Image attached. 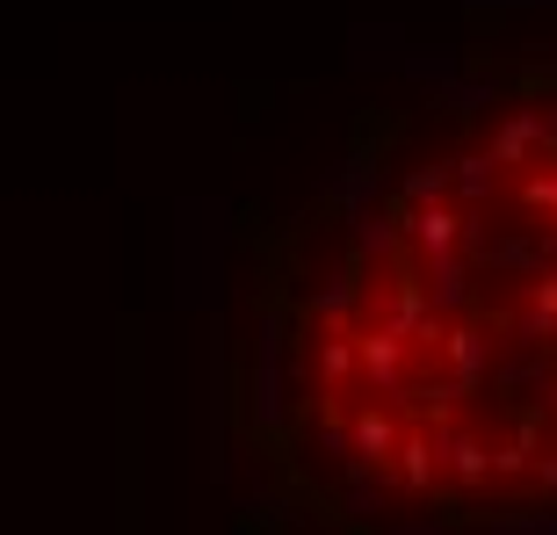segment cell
Returning <instances> with one entry per match:
<instances>
[{"instance_id":"obj_1","label":"cell","mask_w":557,"mask_h":535,"mask_svg":"<svg viewBox=\"0 0 557 535\" xmlns=\"http://www.w3.org/2000/svg\"><path fill=\"white\" fill-rule=\"evenodd\" d=\"M515 340L521 348L557 340V275H536V283H529V304H521V319H515Z\"/></svg>"},{"instance_id":"obj_12","label":"cell","mask_w":557,"mask_h":535,"mask_svg":"<svg viewBox=\"0 0 557 535\" xmlns=\"http://www.w3.org/2000/svg\"><path fill=\"white\" fill-rule=\"evenodd\" d=\"M543 152H557V102L543 109Z\"/></svg>"},{"instance_id":"obj_7","label":"cell","mask_w":557,"mask_h":535,"mask_svg":"<svg viewBox=\"0 0 557 535\" xmlns=\"http://www.w3.org/2000/svg\"><path fill=\"white\" fill-rule=\"evenodd\" d=\"M493 535H557V514H493Z\"/></svg>"},{"instance_id":"obj_11","label":"cell","mask_w":557,"mask_h":535,"mask_svg":"<svg viewBox=\"0 0 557 535\" xmlns=\"http://www.w3.org/2000/svg\"><path fill=\"white\" fill-rule=\"evenodd\" d=\"M536 485H543V493H557V456L550 449H543V463H536Z\"/></svg>"},{"instance_id":"obj_5","label":"cell","mask_w":557,"mask_h":535,"mask_svg":"<svg viewBox=\"0 0 557 535\" xmlns=\"http://www.w3.org/2000/svg\"><path fill=\"white\" fill-rule=\"evenodd\" d=\"M442 340H449L456 376H463V384H478V376H485V362H493V354H485V333H478V326H456V333H442Z\"/></svg>"},{"instance_id":"obj_4","label":"cell","mask_w":557,"mask_h":535,"mask_svg":"<svg viewBox=\"0 0 557 535\" xmlns=\"http://www.w3.org/2000/svg\"><path fill=\"white\" fill-rule=\"evenodd\" d=\"M398 362H406V340H398V333H370V340H362V370H370L384 391L398 384Z\"/></svg>"},{"instance_id":"obj_9","label":"cell","mask_w":557,"mask_h":535,"mask_svg":"<svg viewBox=\"0 0 557 535\" xmlns=\"http://www.w3.org/2000/svg\"><path fill=\"white\" fill-rule=\"evenodd\" d=\"M442 188H449V166H420L413 182H406V196H413V203H434Z\"/></svg>"},{"instance_id":"obj_10","label":"cell","mask_w":557,"mask_h":535,"mask_svg":"<svg viewBox=\"0 0 557 535\" xmlns=\"http://www.w3.org/2000/svg\"><path fill=\"white\" fill-rule=\"evenodd\" d=\"M493 261H499V268H515V275H536V247H529V239H507Z\"/></svg>"},{"instance_id":"obj_3","label":"cell","mask_w":557,"mask_h":535,"mask_svg":"<svg viewBox=\"0 0 557 535\" xmlns=\"http://www.w3.org/2000/svg\"><path fill=\"white\" fill-rule=\"evenodd\" d=\"M456 232H463V225H456V217H449L442 203H420V210H413V239L428 247V261H434V253H449V247H456Z\"/></svg>"},{"instance_id":"obj_2","label":"cell","mask_w":557,"mask_h":535,"mask_svg":"<svg viewBox=\"0 0 557 535\" xmlns=\"http://www.w3.org/2000/svg\"><path fill=\"white\" fill-rule=\"evenodd\" d=\"M536 145H543V109H515V116L493 130V152H485V160L493 166H521Z\"/></svg>"},{"instance_id":"obj_13","label":"cell","mask_w":557,"mask_h":535,"mask_svg":"<svg viewBox=\"0 0 557 535\" xmlns=\"http://www.w3.org/2000/svg\"><path fill=\"white\" fill-rule=\"evenodd\" d=\"M543 412H557V362H550V376H543V398H536Z\"/></svg>"},{"instance_id":"obj_6","label":"cell","mask_w":557,"mask_h":535,"mask_svg":"<svg viewBox=\"0 0 557 535\" xmlns=\"http://www.w3.org/2000/svg\"><path fill=\"white\" fill-rule=\"evenodd\" d=\"M493 174H499V166L485 160V152H471V160H456V174H449V182L463 188V196H493Z\"/></svg>"},{"instance_id":"obj_8","label":"cell","mask_w":557,"mask_h":535,"mask_svg":"<svg viewBox=\"0 0 557 535\" xmlns=\"http://www.w3.org/2000/svg\"><path fill=\"white\" fill-rule=\"evenodd\" d=\"M449 456H456V477H485V463H493V456H485V441H471V434H463V441H449Z\"/></svg>"}]
</instances>
